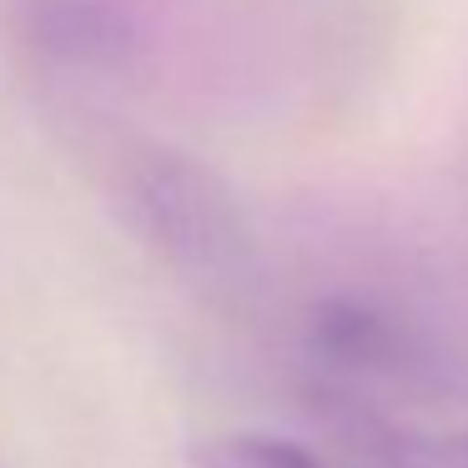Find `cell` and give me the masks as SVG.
I'll list each match as a JSON object with an SVG mask.
<instances>
[{
  "label": "cell",
  "instance_id": "cell-1",
  "mask_svg": "<svg viewBox=\"0 0 468 468\" xmlns=\"http://www.w3.org/2000/svg\"><path fill=\"white\" fill-rule=\"evenodd\" d=\"M197 468H333V463L277 433H222L197 448Z\"/></svg>",
  "mask_w": 468,
  "mask_h": 468
},
{
  "label": "cell",
  "instance_id": "cell-2",
  "mask_svg": "<svg viewBox=\"0 0 468 468\" xmlns=\"http://www.w3.org/2000/svg\"><path fill=\"white\" fill-rule=\"evenodd\" d=\"M388 468H468V428L463 433H388Z\"/></svg>",
  "mask_w": 468,
  "mask_h": 468
}]
</instances>
